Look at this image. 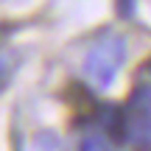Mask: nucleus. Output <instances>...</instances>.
Masks as SVG:
<instances>
[{
    "label": "nucleus",
    "mask_w": 151,
    "mask_h": 151,
    "mask_svg": "<svg viewBox=\"0 0 151 151\" xmlns=\"http://www.w3.org/2000/svg\"><path fill=\"white\" fill-rule=\"evenodd\" d=\"M123 59H126V39L118 34H109V37H101L98 42H92V48L87 50L84 73L90 76L92 84L109 87L123 65Z\"/></svg>",
    "instance_id": "obj_1"
},
{
    "label": "nucleus",
    "mask_w": 151,
    "mask_h": 151,
    "mask_svg": "<svg viewBox=\"0 0 151 151\" xmlns=\"http://www.w3.org/2000/svg\"><path fill=\"white\" fill-rule=\"evenodd\" d=\"M34 151H65V143L53 132H39L34 137Z\"/></svg>",
    "instance_id": "obj_2"
},
{
    "label": "nucleus",
    "mask_w": 151,
    "mask_h": 151,
    "mask_svg": "<svg viewBox=\"0 0 151 151\" xmlns=\"http://www.w3.org/2000/svg\"><path fill=\"white\" fill-rule=\"evenodd\" d=\"M81 151H112V148H109V140L104 134H87L81 140Z\"/></svg>",
    "instance_id": "obj_3"
},
{
    "label": "nucleus",
    "mask_w": 151,
    "mask_h": 151,
    "mask_svg": "<svg viewBox=\"0 0 151 151\" xmlns=\"http://www.w3.org/2000/svg\"><path fill=\"white\" fill-rule=\"evenodd\" d=\"M115 11L120 20H132L137 11V0H115Z\"/></svg>",
    "instance_id": "obj_4"
},
{
    "label": "nucleus",
    "mask_w": 151,
    "mask_h": 151,
    "mask_svg": "<svg viewBox=\"0 0 151 151\" xmlns=\"http://www.w3.org/2000/svg\"><path fill=\"white\" fill-rule=\"evenodd\" d=\"M6 78H9V59L0 56V90L6 87Z\"/></svg>",
    "instance_id": "obj_5"
},
{
    "label": "nucleus",
    "mask_w": 151,
    "mask_h": 151,
    "mask_svg": "<svg viewBox=\"0 0 151 151\" xmlns=\"http://www.w3.org/2000/svg\"><path fill=\"white\" fill-rule=\"evenodd\" d=\"M11 28H14V25H11V22H0V39H3V34H9Z\"/></svg>",
    "instance_id": "obj_6"
},
{
    "label": "nucleus",
    "mask_w": 151,
    "mask_h": 151,
    "mask_svg": "<svg viewBox=\"0 0 151 151\" xmlns=\"http://www.w3.org/2000/svg\"><path fill=\"white\" fill-rule=\"evenodd\" d=\"M140 70H143V73H148V76H151V59H148V62H146V65H143V67H140Z\"/></svg>",
    "instance_id": "obj_7"
}]
</instances>
